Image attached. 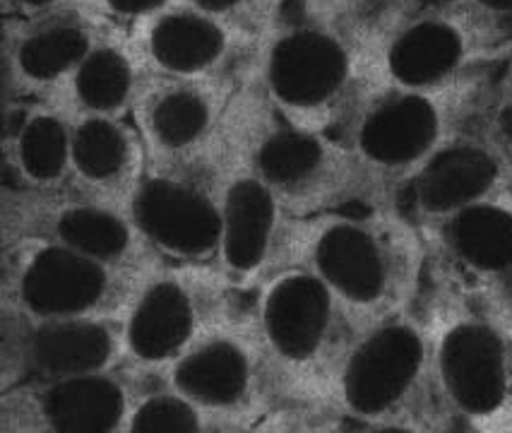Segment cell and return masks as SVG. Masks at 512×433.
<instances>
[{"label":"cell","mask_w":512,"mask_h":433,"mask_svg":"<svg viewBox=\"0 0 512 433\" xmlns=\"http://www.w3.org/2000/svg\"><path fill=\"white\" fill-rule=\"evenodd\" d=\"M366 87H440L498 63L505 41L450 0L414 3L368 34Z\"/></svg>","instance_id":"9"},{"label":"cell","mask_w":512,"mask_h":433,"mask_svg":"<svg viewBox=\"0 0 512 433\" xmlns=\"http://www.w3.org/2000/svg\"><path fill=\"white\" fill-rule=\"evenodd\" d=\"M505 304H508V306H512V292H510V296H508V301H505Z\"/></svg>","instance_id":"33"},{"label":"cell","mask_w":512,"mask_h":433,"mask_svg":"<svg viewBox=\"0 0 512 433\" xmlns=\"http://www.w3.org/2000/svg\"><path fill=\"white\" fill-rule=\"evenodd\" d=\"M222 25L260 44L287 15V0H181Z\"/></svg>","instance_id":"27"},{"label":"cell","mask_w":512,"mask_h":433,"mask_svg":"<svg viewBox=\"0 0 512 433\" xmlns=\"http://www.w3.org/2000/svg\"><path fill=\"white\" fill-rule=\"evenodd\" d=\"M450 3L467 10L498 37L512 41V0H450Z\"/></svg>","instance_id":"30"},{"label":"cell","mask_w":512,"mask_h":433,"mask_svg":"<svg viewBox=\"0 0 512 433\" xmlns=\"http://www.w3.org/2000/svg\"><path fill=\"white\" fill-rule=\"evenodd\" d=\"M246 75H147L133 118L150 164H207L222 147Z\"/></svg>","instance_id":"13"},{"label":"cell","mask_w":512,"mask_h":433,"mask_svg":"<svg viewBox=\"0 0 512 433\" xmlns=\"http://www.w3.org/2000/svg\"><path fill=\"white\" fill-rule=\"evenodd\" d=\"M210 169L219 205L217 263L243 289H253L282 268L296 217L250 166L229 128Z\"/></svg>","instance_id":"14"},{"label":"cell","mask_w":512,"mask_h":433,"mask_svg":"<svg viewBox=\"0 0 512 433\" xmlns=\"http://www.w3.org/2000/svg\"><path fill=\"white\" fill-rule=\"evenodd\" d=\"M142 65L128 29L109 22L80 65L46 102L68 114L130 116L145 82Z\"/></svg>","instance_id":"24"},{"label":"cell","mask_w":512,"mask_h":433,"mask_svg":"<svg viewBox=\"0 0 512 433\" xmlns=\"http://www.w3.org/2000/svg\"><path fill=\"white\" fill-rule=\"evenodd\" d=\"M145 373L128 364L111 371L27 381L0 388L5 433H116L125 431L130 405Z\"/></svg>","instance_id":"15"},{"label":"cell","mask_w":512,"mask_h":433,"mask_svg":"<svg viewBox=\"0 0 512 433\" xmlns=\"http://www.w3.org/2000/svg\"><path fill=\"white\" fill-rule=\"evenodd\" d=\"M97 13L118 27H133L142 20L159 15L162 10L176 5L178 0H89Z\"/></svg>","instance_id":"29"},{"label":"cell","mask_w":512,"mask_h":433,"mask_svg":"<svg viewBox=\"0 0 512 433\" xmlns=\"http://www.w3.org/2000/svg\"><path fill=\"white\" fill-rule=\"evenodd\" d=\"M320 414L373 431L443 429L426 320L404 311L351 332L327 373Z\"/></svg>","instance_id":"2"},{"label":"cell","mask_w":512,"mask_h":433,"mask_svg":"<svg viewBox=\"0 0 512 433\" xmlns=\"http://www.w3.org/2000/svg\"><path fill=\"white\" fill-rule=\"evenodd\" d=\"M510 191L512 162L472 121L404 183L395 205L416 227H424Z\"/></svg>","instance_id":"20"},{"label":"cell","mask_w":512,"mask_h":433,"mask_svg":"<svg viewBox=\"0 0 512 433\" xmlns=\"http://www.w3.org/2000/svg\"><path fill=\"white\" fill-rule=\"evenodd\" d=\"M431 383L443 429L500 431L512 409V325L457 296L431 320Z\"/></svg>","instance_id":"6"},{"label":"cell","mask_w":512,"mask_h":433,"mask_svg":"<svg viewBox=\"0 0 512 433\" xmlns=\"http://www.w3.org/2000/svg\"><path fill=\"white\" fill-rule=\"evenodd\" d=\"M284 265L318 275L351 328L412 311L424 284L428 251L421 229L397 205H359L296 217Z\"/></svg>","instance_id":"1"},{"label":"cell","mask_w":512,"mask_h":433,"mask_svg":"<svg viewBox=\"0 0 512 433\" xmlns=\"http://www.w3.org/2000/svg\"><path fill=\"white\" fill-rule=\"evenodd\" d=\"M229 433L234 421L202 407L162 376H147L130 405L125 433Z\"/></svg>","instance_id":"25"},{"label":"cell","mask_w":512,"mask_h":433,"mask_svg":"<svg viewBox=\"0 0 512 433\" xmlns=\"http://www.w3.org/2000/svg\"><path fill=\"white\" fill-rule=\"evenodd\" d=\"M128 212L159 260L217 263L219 205L210 162L147 164Z\"/></svg>","instance_id":"17"},{"label":"cell","mask_w":512,"mask_h":433,"mask_svg":"<svg viewBox=\"0 0 512 433\" xmlns=\"http://www.w3.org/2000/svg\"><path fill=\"white\" fill-rule=\"evenodd\" d=\"M241 292L219 263L157 260L138 277L118 318L125 364L162 376L205 332L236 316Z\"/></svg>","instance_id":"8"},{"label":"cell","mask_w":512,"mask_h":433,"mask_svg":"<svg viewBox=\"0 0 512 433\" xmlns=\"http://www.w3.org/2000/svg\"><path fill=\"white\" fill-rule=\"evenodd\" d=\"M123 364L118 318H37L0 308V388Z\"/></svg>","instance_id":"16"},{"label":"cell","mask_w":512,"mask_h":433,"mask_svg":"<svg viewBox=\"0 0 512 433\" xmlns=\"http://www.w3.org/2000/svg\"><path fill=\"white\" fill-rule=\"evenodd\" d=\"M229 138L294 217L383 205L359 159L337 133L296 126L279 116L248 77L231 114Z\"/></svg>","instance_id":"4"},{"label":"cell","mask_w":512,"mask_h":433,"mask_svg":"<svg viewBox=\"0 0 512 433\" xmlns=\"http://www.w3.org/2000/svg\"><path fill=\"white\" fill-rule=\"evenodd\" d=\"M474 126L512 162V51L493 65Z\"/></svg>","instance_id":"28"},{"label":"cell","mask_w":512,"mask_h":433,"mask_svg":"<svg viewBox=\"0 0 512 433\" xmlns=\"http://www.w3.org/2000/svg\"><path fill=\"white\" fill-rule=\"evenodd\" d=\"M8 183L32 191L61 188L70 179V114L46 99H5Z\"/></svg>","instance_id":"23"},{"label":"cell","mask_w":512,"mask_h":433,"mask_svg":"<svg viewBox=\"0 0 512 433\" xmlns=\"http://www.w3.org/2000/svg\"><path fill=\"white\" fill-rule=\"evenodd\" d=\"M246 77L287 121L337 133L366 87L363 44L335 22L287 13L258 44Z\"/></svg>","instance_id":"5"},{"label":"cell","mask_w":512,"mask_h":433,"mask_svg":"<svg viewBox=\"0 0 512 433\" xmlns=\"http://www.w3.org/2000/svg\"><path fill=\"white\" fill-rule=\"evenodd\" d=\"M253 289L248 316L284 397L320 414L327 373L354 332L347 313L330 287L301 265H284Z\"/></svg>","instance_id":"7"},{"label":"cell","mask_w":512,"mask_h":433,"mask_svg":"<svg viewBox=\"0 0 512 433\" xmlns=\"http://www.w3.org/2000/svg\"><path fill=\"white\" fill-rule=\"evenodd\" d=\"M493 65L440 87H363L337 135L383 203L474 121Z\"/></svg>","instance_id":"3"},{"label":"cell","mask_w":512,"mask_h":433,"mask_svg":"<svg viewBox=\"0 0 512 433\" xmlns=\"http://www.w3.org/2000/svg\"><path fill=\"white\" fill-rule=\"evenodd\" d=\"M416 0H287V13L318 17L351 29L361 41Z\"/></svg>","instance_id":"26"},{"label":"cell","mask_w":512,"mask_h":433,"mask_svg":"<svg viewBox=\"0 0 512 433\" xmlns=\"http://www.w3.org/2000/svg\"><path fill=\"white\" fill-rule=\"evenodd\" d=\"M0 243V308L25 316L121 318L135 282L147 270L118 268L41 239Z\"/></svg>","instance_id":"10"},{"label":"cell","mask_w":512,"mask_h":433,"mask_svg":"<svg viewBox=\"0 0 512 433\" xmlns=\"http://www.w3.org/2000/svg\"><path fill=\"white\" fill-rule=\"evenodd\" d=\"M109 25L89 0L3 20L5 99H49Z\"/></svg>","instance_id":"18"},{"label":"cell","mask_w":512,"mask_h":433,"mask_svg":"<svg viewBox=\"0 0 512 433\" xmlns=\"http://www.w3.org/2000/svg\"><path fill=\"white\" fill-rule=\"evenodd\" d=\"M147 75H246L258 44L178 0L159 15L125 27Z\"/></svg>","instance_id":"21"},{"label":"cell","mask_w":512,"mask_h":433,"mask_svg":"<svg viewBox=\"0 0 512 433\" xmlns=\"http://www.w3.org/2000/svg\"><path fill=\"white\" fill-rule=\"evenodd\" d=\"M503 431H512V409H510L508 419H505V426H503Z\"/></svg>","instance_id":"32"},{"label":"cell","mask_w":512,"mask_h":433,"mask_svg":"<svg viewBox=\"0 0 512 433\" xmlns=\"http://www.w3.org/2000/svg\"><path fill=\"white\" fill-rule=\"evenodd\" d=\"M428 263L443 268L462 296L505 304L512 292V191L419 227Z\"/></svg>","instance_id":"19"},{"label":"cell","mask_w":512,"mask_h":433,"mask_svg":"<svg viewBox=\"0 0 512 433\" xmlns=\"http://www.w3.org/2000/svg\"><path fill=\"white\" fill-rule=\"evenodd\" d=\"M41 239L73 248L125 270L157 263L128 207L106 203L73 186L32 191L5 186L0 193V241Z\"/></svg>","instance_id":"12"},{"label":"cell","mask_w":512,"mask_h":433,"mask_svg":"<svg viewBox=\"0 0 512 433\" xmlns=\"http://www.w3.org/2000/svg\"><path fill=\"white\" fill-rule=\"evenodd\" d=\"M65 0H3L5 17H17V15H29L39 13V10L53 8V5H61Z\"/></svg>","instance_id":"31"},{"label":"cell","mask_w":512,"mask_h":433,"mask_svg":"<svg viewBox=\"0 0 512 433\" xmlns=\"http://www.w3.org/2000/svg\"><path fill=\"white\" fill-rule=\"evenodd\" d=\"M162 378L202 407L234 421L238 431L272 421L287 402L253 320L241 311L205 332L166 366Z\"/></svg>","instance_id":"11"},{"label":"cell","mask_w":512,"mask_h":433,"mask_svg":"<svg viewBox=\"0 0 512 433\" xmlns=\"http://www.w3.org/2000/svg\"><path fill=\"white\" fill-rule=\"evenodd\" d=\"M70 130L68 186L128 207L150 164L133 118L70 114Z\"/></svg>","instance_id":"22"}]
</instances>
